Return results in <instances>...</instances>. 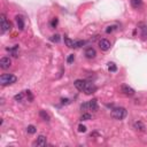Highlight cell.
Instances as JSON below:
<instances>
[{
    "mask_svg": "<svg viewBox=\"0 0 147 147\" xmlns=\"http://www.w3.org/2000/svg\"><path fill=\"white\" fill-rule=\"evenodd\" d=\"M16 81H17L16 76L12 75V74H5V75H2L0 77V84L2 85V86L14 84V83H16Z\"/></svg>",
    "mask_w": 147,
    "mask_h": 147,
    "instance_id": "cell-1",
    "label": "cell"
},
{
    "mask_svg": "<svg viewBox=\"0 0 147 147\" xmlns=\"http://www.w3.org/2000/svg\"><path fill=\"white\" fill-rule=\"evenodd\" d=\"M126 114H128V112L123 107H116L112 110V117L115 119H123L126 116Z\"/></svg>",
    "mask_w": 147,
    "mask_h": 147,
    "instance_id": "cell-2",
    "label": "cell"
},
{
    "mask_svg": "<svg viewBox=\"0 0 147 147\" xmlns=\"http://www.w3.org/2000/svg\"><path fill=\"white\" fill-rule=\"evenodd\" d=\"M0 22H1V32H2V33L7 32L8 30H10V23L6 20V16L3 15V14L0 15Z\"/></svg>",
    "mask_w": 147,
    "mask_h": 147,
    "instance_id": "cell-3",
    "label": "cell"
},
{
    "mask_svg": "<svg viewBox=\"0 0 147 147\" xmlns=\"http://www.w3.org/2000/svg\"><path fill=\"white\" fill-rule=\"evenodd\" d=\"M12 66V60L7 57H3L0 59V68L1 69H8Z\"/></svg>",
    "mask_w": 147,
    "mask_h": 147,
    "instance_id": "cell-4",
    "label": "cell"
},
{
    "mask_svg": "<svg viewBox=\"0 0 147 147\" xmlns=\"http://www.w3.org/2000/svg\"><path fill=\"white\" fill-rule=\"evenodd\" d=\"M95 90H97V88H95V85H93L92 83H88L86 82V84H85V88H84V93L85 94H92L95 92Z\"/></svg>",
    "mask_w": 147,
    "mask_h": 147,
    "instance_id": "cell-5",
    "label": "cell"
},
{
    "mask_svg": "<svg viewBox=\"0 0 147 147\" xmlns=\"http://www.w3.org/2000/svg\"><path fill=\"white\" fill-rule=\"evenodd\" d=\"M110 41L107 40V39H101L100 41H99V47H100L102 51H108L110 48Z\"/></svg>",
    "mask_w": 147,
    "mask_h": 147,
    "instance_id": "cell-6",
    "label": "cell"
},
{
    "mask_svg": "<svg viewBox=\"0 0 147 147\" xmlns=\"http://www.w3.org/2000/svg\"><path fill=\"white\" fill-rule=\"evenodd\" d=\"M95 55H97V52H95V50L93 47H88V48L85 50V57L88 59H94Z\"/></svg>",
    "mask_w": 147,
    "mask_h": 147,
    "instance_id": "cell-7",
    "label": "cell"
},
{
    "mask_svg": "<svg viewBox=\"0 0 147 147\" xmlns=\"http://www.w3.org/2000/svg\"><path fill=\"white\" fill-rule=\"evenodd\" d=\"M34 146H46V137L45 136H39V137L37 138V140L33 143Z\"/></svg>",
    "mask_w": 147,
    "mask_h": 147,
    "instance_id": "cell-8",
    "label": "cell"
},
{
    "mask_svg": "<svg viewBox=\"0 0 147 147\" xmlns=\"http://www.w3.org/2000/svg\"><path fill=\"white\" fill-rule=\"evenodd\" d=\"M85 84H86V82L83 81V79H77V81H75V83H74L75 88H77V90H79V91H83V90H84Z\"/></svg>",
    "mask_w": 147,
    "mask_h": 147,
    "instance_id": "cell-9",
    "label": "cell"
},
{
    "mask_svg": "<svg viewBox=\"0 0 147 147\" xmlns=\"http://www.w3.org/2000/svg\"><path fill=\"white\" fill-rule=\"evenodd\" d=\"M122 92L125 94V95H133L135 94V90L128 85H123L122 86Z\"/></svg>",
    "mask_w": 147,
    "mask_h": 147,
    "instance_id": "cell-10",
    "label": "cell"
},
{
    "mask_svg": "<svg viewBox=\"0 0 147 147\" xmlns=\"http://www.w3.org/2000/svg\"><path fill=\"white\" fill-rule=\"evenodd\" d=\"M16 24H17V28L20 30H23L24 29V20H23L22 16H16Z\"/></svg>",
    "mask_w": 147,
    "mask_h": 147,
    "instance_id": "cell-11",
    "label": "cell"
},
{
    "mask_svg": "<svg viewBox=\"0 0 147 147\" xmlns=\"http://www.w3.org/2000/svg\"><path fill=\"white\" fill-rule=\"evenodd\" d=\"M88 107H90L91 110H93V112H97V110H98V102H97V99H92V100L88 101Z\"/></svg>",
    "mask_w": 147,
    "mask_h": 147,
    "instance_id": "cell-12",
    "label": "cell"
},
{
    "mask_svg": "<svg viewBox=\"0 0 147 147\" xmlns=\"http://www.w3.org/2000/svg\"><path fill=\"white\" fill-rule=\"evenodd\" d=\"M133 126H135V129L138 130V131H145V125H144V123L140 122V121L136 122L135 124H133Z\"/></svg>",
    "mask_w": 147,
    "mask_h": 147,
    "instance_id": "cell-13",
    "label": "cell"
},
{
    "mask_svg": "<svg viewBox=\"0 0 147 147\" xmlns=\"http://www.w3.org/2000/svg\"><path fill=\"white\" fill-rule=\"evenodd\" d=\"M39 116L41 117V119H44V121H46V122H48V121L51 119L50 115H48L45 110H40V112H39Z\"/></svg>",
    "mask_w": 147,
    "mask_h": 147,
    "instance_id": "cell-14",
    "label": "cell"
},
{
    "mask_svg": "<svg viewBox=\"0 0 147 147\" xmlns=\"http://www.w3.org/2000/svg\"><path fill=\"white\" fill-rule=\"evenodd\" d=\"M7 51L12 53V55H13V57L17 58V51H19V46H17V45H15V46L13 47V48H7Z\"/></svg>",
    "mask_w": 147,
    "mask_h": 147,
    "instance_id": "cell-15",
    "label": "cell"
},
{
    "mask_svg": "<svg viewBox=\"0 0 147 147\" xmlns=\"http://www.w3.org/2000/svg\"><path fill=\"white\" fill-rule=\"evenodd\" d=\"M143 5V1L141 0H131V6L133 8H139V7Z\"/></svg>",
    "mask_w": 147,
    "mask_h": 147,
    "instance_id": "cell-16",
    "label": "cell"
},
{
    "mask_svg": "<svg viewBox=\"0 0 147 147\" xmlns=\"http://www.w3.org/2000/svg\"><path fill=\"white\" fill-rule=\"evenodd\" d=\"M64 44H66V46H68L69 48H72V47H74V40H71V39L68 37H64Z\"/></svg>",
    "mask_w": 147,
    "mask_h": 147,
    "instance_id": "cell-17",
    "label": "cell"
},
{
    "mask_svg": "<svg viewBox=\"0 0 147 147\" xmlns=\"http://www.w3.org/2000/svg\"><path fill=\"white\" fill-rule=\"evenodd\" d=\"M91 118H92V115L88 113H84L81 116V121H90Z\"/></svg>",
    "mask_w": 147,
    "mask_h": 147,
    "instance_id": "cell-18",
    "label": "cell"
},
{
    "mask_svg": "<svg viewBox=\"0 0 147 147\" xmlns=\"http://www.w3.org/2000/svg\"><path fill=\"white\" fill-rule=\"evenodd\" d=\"M85 45V41L84 40H77V41H74V47L75 48H79V47L84 46Z\"/></svg>",
    "mask_w": 147,
    "mask_h": 147,
    "instance_id": "cell-19",
    "label": "cell"
},
{
    "mask_svg": "<svg viewBox=\"0 0 147 147\" xmlns=\"http://www.w3.org/2000/svg\"><path fill=\"white\" fill-rule=\"evenodd\" d=\"M27 131H28V133H30V135H33V133H36V126L34 125H29L28 128H27Z\"/></svg>",
    "mask_w": 147,
    "mask_h": 147,
    "instance_id": "cell-20",
    "label": "cell"
},
{
    "mask_svg": "<svg viewBox=\"0 0 147 147\" xmlns=\"http://www.w3.org/2000/svg\"><path fill=\"white\" fill-rule=\"evenodd\" d=\"M108 70L109 71H112V72H115L116 70H117V67L115 66V63H109V66H108Z\"/></svg>",
    "mask_w": 147,
    "mask_h": 147,
    "instance_id": "cell-21",
    "label": "cell"
},
{
    "mask_svg": "<svg viewBox=\"0 0 147 147\" xmlns=\"http://www.w3.org/2000/svg\"><path fill=\"white\" fill-rule=\"evenodd\" d=\"M23 98H24V93H19V94H16L15 97H14V99H15L16 101H22Z\"/></svg>",
    "mask_w": 147,
    "mask_h": 147,
    "instance_id": "cell-22",
    "label": "cell"
},
{
    "mask_svg": "<svg viewBox=\"0 0 147 147\" xmlns=\"http://www.w3.org/2000/svg\"><path fill=\"white\" fill-rule=\"evenodd\" d=\"M74 61H75V55H74V54H70V55L67 58V63L70 64V63H72Z\"/></svg>",
    "mask_w": 147,
    "mask_h": 147,
    "instance_id": "cell-23",
    "label": "cell"
},
{
    "mask_svg": "<svg viewBox=\"0 0 147 147\" xmlns=\"http://www.w3.org/2000/svg\"><path fill=\"white\" fill-rule=\"evenodd\" d=\"M51 40L53 41V43H59L60 41V36L59 34H54V36L51 37Z\"/></svg>",
    "mask_w": 147,
    "mask_h": 147,
    "instance_id": "cell-24",
    "label": "cell"
},
{
    "mask_svg": "<svg viewBox=\"0 0 147 147\" xmlns=\"http://www.w3.org/2000/svg\"><path fill=\"white\" fill-rule=\"evenodd\" d=\"M81 109H82V110H88V109H90V107H88V102L82 103V105H81Z\"/></svg>",
    "mask_w": 147,
    "mask_h": 147,
    "instance_id": "cell-25",
    "label": "cell"
},
{
    "mask_svg": "<svg viewBox=\"0 0 147 147\" xmlns=\"http://www.w3.org/2000/svg\"><path fill=\"white\" fill-rule=\"evenodd\" d=\"M78 131L79 132H85V131H86V126L83 125V124H79L78 125Z\"/></svg>",
    "mask_w": 147,
    "mask_h": 147,
    "instance_id": "cell-26",
    "label": "cell"
},
{
    "mask_svg": "<svg viewBox=\"0 0 147 147\" xmlns=\"http://www.w3.org/2000/svg\"><path fill=\"white\" fill-rule=\"evenodd\" d=\"M115 29H116V27H114V25H112V27H108V28L106 29V32H107V33H110V32H113Z\"/></svg>",
    "mask_w": 147,
    "mask_h": 147,
    "instance_id": "cell-27",
    "label": "cell"
},
{
    "mask_svg": "<svg viewBox=\"0 0 147 147\" xmlns=\"http://www.w3.org/2000/svg\"><path fill=\"white\" fill-rule=\"evenodd\" d=\"M27 97L29 98V101H32V100H33V95L31 94V91H27Z\"/></svg>",
    "mask_w": 147,
    "mask_h": 147,
    "instance_id": "cell-28",
    "label": "cell"
},
{
    "mask_svg": "<svg viewBox=\"0 0 147 147\" xmlns=\"http://www.w3.org/2000/svg\"><path fill=\"white\" fill-rule=\"evenodd\" d=\"M57 24H58V19H54L53 21H52V27H53V28H55V27H57Z\"/></svg>",
    "mask_w": 147,
    "mask_h": 147,
    "instance_id": "cell-29",
    "label": "cell"
},
{
    "mask_svg": "<svg viewBox=\"0 0 147 147\" xmlns=\"http://www.w3.org/2000/svg\"><path fill=\"white\" fill-rule=\"evenodd\" d=\"M61 102H62L63 105H68V103H69V99H61Z\"/></svg>",
    "mask_w": 147,
    "mask_h": 147,
    "instance_id": "cell-30",
    "label": "cell"
}]
</instances>
